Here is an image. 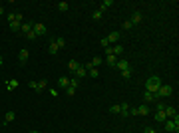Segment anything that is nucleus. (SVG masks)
<instances>
[{"label": "nucleus", "mask_w": 179, "mask_h": 133, "mask_svg": "<svg viewBox=\"0 0 179 133\" xmlns=\"http://www.w3.org/2000/svg\"><path fill=\"white\" fill-rule=\"evenodd\" d=\"M115 68L123 72V70H127V68H129V64H127V60H118V64H115Z\"/></svg>", "instance_id": "9b49d317"}, {"label": "nucleus", "mask_w": 179, "mask_h": 133, "mask_svg": "<svg viewBox=\"0 0 179 133\" xmlns=\"http://www.w3.org/2000/svg\"><path fill=\"white\" fill-rule=\"evenodd\" d=\"M129 113L132 115H137V107H129Z\"/></svg>", "instance_id": "58836bf2"}, {"label": "nucleus", "mask_w": 179, "mask_h": 133, "mask_svg": "<svg viewBox=\"0 0 179 133\" xmlns=\"http://www.w3.org/2000/svg\"><path fill=\"white\" fill-rule=\"evenodd\" d=\"M163 111H165V115H167V117H175V115H177V113H175V109H173V107H165V109H163Z\"/></svg>", "instance_id": "5701e85b"}, {"label": "nucleus", "mask_w": 179, "mask_h": 133, "mask_svg": "<svg viewBox=\"0 0 179 133\" xmlns=\"http://www.w3.org/2000/svg\"><path fill=\"white\" fill-rule=\"evenodd\" d=\"M54 42H56V46H58V48L66 46V40H64V38H54Z\"/></svg>", "instance_id": "393cba45"}, {"label": "nucleus", "mask_w": 179, "mask_h": 133, "mask_svg": "<svg viewBox=\"0 0 179 133\" xmlns=\"http://www.w3.org/2000/svg\"><path fill=\"white\" fill-rule=\"evenodd\" d=\"M26 38H28V40H36V38H38V36H36V34H34L32 30H30V32L26 34Z\"/></svg>", "instance_id": "72a5a7b5"}, {"label": "nucleus", "mask_w": 179, "mask_h": 133, "mask_svg": "<svg viewBox=\"0 0 179 133\" xmlns=\"http://www.w3.org/2000/svg\"><path fill=\"white\" fill-rule=\"evenodd\" d=\"M14 117H16V113H14V111H6L4 121H6V123H10V121H14Z\"/></svg>", "instance_id": "a211bd4d"}, {"label": "nucleus", "mask_w": 179, "mask_h": 133, "mask_svg": "<svg viewBox=\"0 0 179 133\" xmlns=\"http://www.w3.org/2000/svg\"><path fill=\"white\" fill-rule=\"evenodd\" d=\"M30 133H38V131H30Z\"/></svg>", "instance_id": "37998d69"}, {"label": "nucleus", "mask_w": 179, "mask_h": 133, "mask_svg": "<svg viewBox=\"0 0 179 133\" xmlns=\"http://www.w3.org/2000/svg\"><path fill=\"white\" fill-rule=\"evenodd\" d=\"M58 86L60 87H68V86H70V80H68V78H60V80H58Z\"/></svg>", "instance_id": "aec40b11"}, {"label": "nucleus", "mask_w": 179, "mask_h": 133, "mask_svg": "<svg viewBox=\"0 0 179 133\" xmlns=\"http://www.w3.org/2000/svg\"><path fill=\"white\" fill-rule=\"evenodd\" d=\"M102 14H104V12H99V10H94L92 18H94V20H102Z\"/></svg>", "instance_id": "cd10ccee"}, {"label": "nucleus", "mask_w": 179, "mask_h": 133, "mask_svg": "<svg viewBox=\"0 0 179 133\" xmlns=\"http://www.w3.org/2000/svg\"><path fill=\"white\" fill-rule=\"evenodd\" d=\"M84 76H88V70H86L84 66H80L78 72H76V78H84Z\"/></svg>", "instance_id": "dca6fc26"}, {"label": "nucleus", "mask_w": 179, "mask_h": 133, "mask_svg": "<svg viewBox=\"0 0 179 133\" xmlns=\"http://www.w3.org/2000/svg\"><path fill=\"white\" fill-rule=\"evenodd\" d=\"M110 48H112V54L115 56V58L123 54V46H121V44H113V46H110Z\"/></svg>", "instance_id": "39448f33"}, {"label": "nucleus", "mask_w": 179, "mask_h": 133, "mask_svg": "<svg viewBox=\"0 0 179 133\" xmlns=\"http://www.w3.org/2000/svg\"><path fill=\"white\" fill-rule=\"evenodd\" d=\"M99 44H102L104 48H110V42H107V38H102V40H99Z\"/></svg>", "instance_id": "e433bc0d"}, {"label": "nucleus", "mask_w": 179, "mask_h": 133, "mask_svg": "<svg viewBox=\"0 0 179 133\" xmlns=\"http://www.w3.org/2000/svg\"><path fill=\"white\" fill-rule=\"evenodd\" d=\"M110 6H112V0H104V2L99 4V12H104V10H107Z\"/></svg>", "instance_id": "f3484780"}, {"label": "nucleus", "mask_w": 179, "mask_h": 133, "mask_svg": "<svg viewBox=\"0 0 179 133\" xmlns=\"http://www.w3.org/2000/svg\"><path fill=\"white\" fill-rule=\"evenodd\" d=\"M88 76H92V78H98V76H99V70H98V68H90V70H88Z\"/></svg>", "instance_id": "4be33fe9"}, {"label": "nucleus", "mask_w": 179, "mask_h": 133, "mask_svg": "<svg viewBox=\"0 0 179 133\" xmlns=\"http://www.w3.org/2000/svg\"><path fill=\"white\" fill-rule=\"evenodd\" d=\"M68 68H70V72H72V73H76V72H78V68H80V64H78V62H76V60H70V64H68Z\"/></svg>", "instance_id": "ddd939ff"}, {"label": "nucleus", "mask_w": 179, "mask_h": 133, "mask_svg": "<svg viewBox=\"0 0 179 133\" xmlns=\"http://www.w3.org/2000/svg\"><path fill=\"white\" fill-rule=\"evenodd\" d=\"M102 62H104V60H102V58H98V56H96V58H94V60H92V62H90V64H92V66H94V68H98V66H99V64H102Z\"/></svg>", "instance_id": "a878e982"}, {"label": "nucleus", "mask_w": 179, "mask_h": 133, "mask_svg": "<svg viewBox=\"0 0 179 133\" xmlns=\"http://www.w3.org/2000/svg\"><path fill=\"white\" fill-rule=\"evenodd\" d=\"M171 93H173V87H171V86H159L157 97H169Z\"/></svg>", "instance_id": "f03ea898"}, {"label": "nucleus", "mask_w": 179, "mask_h": 133, "mask_svg": "<svg viewBox=\"0 0 179 133\" xmlns=\"http://www.w3.org/2000/svg\"><path fill=\"white\" fill-rule=\"evenodd\" d=\"M46 87H48V81H46V80L38 81V92H42V89H46Z\"/></svg>", "instance_id": "bb28decb"}, {"label": "nucleus", "mask_w": 179, "mask_h": 133, "mask_svg": "<svg viewBox=\"0 0 179 133\" xmlns=\"http://www.w3.org/2000/svg\"><path fill=\"white\" fill-rule=\"evenodd\" d=\"M14 22H16V24H20V22H22V14H20V12L14 14Z\"/></svg>", "instance_id": "7c9ffc66"}, {"label": "nucleus", "mask_w": 179, "mask_h": 133, "mask_svg": "<svg viewBox=\"0 0 179 133\" xmlns=\"http://www.w3.org/2000/svg\"><path fill=\"white\" fill-rule=\"evenodd\" d=\"M70 86H72V87H76V89H78V86H80L78 78H72V80H70Z\"/></svg>", "instance_id": "c756f323"}, {"label": "nucleus", "mask_w": 179, "mask_h": 133, "mask_svg": "<svg viewBox=\"0 0 179 133\" xmlns=\"http://www.w3.org/2000/svg\"><path fill=\"white\" fill-rule=\"evenodd\" d=\"M2 14H4V8H2V6H0V16H2Z\"/></svg>", "instance_id": "a19ab883"}, {"label": "nucleus", "mask_w": 179, "mask_h": 133, "mask_svg": "<svg viewBox=\"0 0 179 133\" xmlns=\"http://www.w3.org/2000/svg\"><path fill=\"white\" fill-rule=\"evenodd\" d=\"M18 87V80H8V84H6V89L8 92H14Z\"/></svg>", "instance_id": "9d476101"}, {"label": "nucleus", "mask_w": 179, "mask_h": 133, "mask_svg": "<svg viewBox=\"0 0 179 133\" xmlns=\"http://www.w3.org/2000/svg\"><path fill=\"white\" fill-rule=\"evenodd\" d=\"M137 115H143V117H145V115H149V107H147V105L137 107Z\"/></svg>", "instance_id": "2eb2a0df"}, {"label": "nucleus", "mask_w": 179, "mask_h": 133, "mask_svg": "<svg viewBox=\"0 0 179 133\" xmlns=\"http://www.w3.org/2000/svg\"><path fill=\"white\" fill-rule=\"evenodd\" d=\"M20 30H22L24 34H28L30 30H32V24H30V22H26V24H20Z\"/></svg>", "instance_id": "6ab92c4d"}, {"label": "nucleus", "mask_w": 179, "mask_h": 133, "mask_svg": "<svg viewBox=\"0 0 179 133\" xmlns=\"http://www.w3.org/2000/svg\"><path fill=\"white\" fill-rule=\"evenodd\" d=\"M121 76H123L126 80H129V78H132V70H129V68H127V70H123V72H121Z\"/></svg>", "instance_id": "c85d7f7f"}, {"label": "nucleus", "mask_w": 179, "mask_h": 133, "mask_svg": "<svg viewBox=\"0 0 179 133\" xmlns=\"http://www.w3.org/2000/svg\"><path fill=\"white\" fill-rule=\"evenodd\" d=\"M141 20H143V14L141 12H133V16H132V20L129 22H132V26H135V24H139Z\"/></svg>", "instance_id": "423d86ee"}, {"label": "nucleus", "mask_w": 179, "mask_h": 133, "mask_svg": "<svg viewBox=\"0 0 179 133\" xmlns=\"http://www.w3.org/2000/svg\"><path fill=\"white\" fill-rule=\"evenodd\" d=\"M28 86L32 87L34 92H38V81H32V80H30V84H28Z\"/></svg>", "instance_id": "f704fd0d"}, {"label": "nucleus", "mask_w": 179, "mask_h": 133, "mask_svg": "<svg viewBox=\"0 0 179 133\" xmlns=\"http://www.w3.org/2000/svg\"><path fill=\"white\" fill-rule=\"evenodd\" d=\"M129 28H133V26H132V22H129V20L123 22V30H129Z\"/></svg>", "instance_id": "4c0bfd02"}, {"label": "nucleus", "mask_w": 179, "mask_h": 133, "mask_svg": "<svg viewBox=\"0 0 179 133\" xmlns=\"http://www.w3.org/2000/svg\"><path fill=\"white\" fill-rule=\"evenodd\" d=\"M155 97H157V95H155V93L147 92V89H145V92H143V100H145V101H153V100H155Z\"/></svg>", "instance_id": "4468645a"}, {"label": "nucleus", "mask_w": 179, "mask_h": 133, "mask_svg": "<svg viewBox=\"0 0 179 133\" xmlns=\"http://www.w3.org/2000/svg\"><path fill=\"white\" fill-rule=\"evenodd\" d=\"M107 42H110V44H118L119 42V32H112L107 36Z\"/></svg>", "instance_id": "1a4fd4ad"}, {"label": "nucleus", "mask_w": 179, "mask_h": 133, "mask_svg": "<svg viewBox=\"0 0 179 133\" xmlns=\"http://www.w3.org/2000/svg\"><path fill=\"white\" fill-rule=\"evenodd\" d=\"M110 111H112V113H119V103L112 105V107H110Z\"/></svg>", "instance_id": "c9c22d12"}, {"label": "nucleus", "mask_w": 179, "mask_h": 133, "mask_svg": "<svg viewBox=\"0 0 179 133\" xmlns=\"http://www.w3.org/2000/svg\"><path fill=\"white\" fill-rule=\"evenodd\" d=\"M32 32L36 34V36H44V34H46V26H44L42 22H34L32 24Z\"/></svg>", "instance_id": "7ed1b4c3"}, {"label": "nucleus", "mask_w": 179, "mask_h": 133, "mask_svg": "<svg viewBox=\"0 0 179 133\" xmlns=\"http://www.w3.org/2000/svg\"><path fill=\"white\" fill-rule=\"evenodd\" d=\"M10 30H12V32L20 30V24H16V22H10Z\"/></svg>", "instance_id": "2f4dec72"}, {"label": "nucleus", "mask_w": 179, "mask_h": 133, "mask_svg": "<svg viewBox=\"0 0 179 133\" xmlns=\"http://www.w3.org/2000/svg\"><path fill=\"white\" fill-rule=\"evenodd\" d=\"M68 8H70V4H68V2H60V4H58V10H60V12H66Z\"/></svg>", "instance_id": "b1692460"}, {"label": "nucleus", "mask_w": 179, "mask_h": 133, "mask_svg": "<svg viewBox=\"0 0 179 133\" xmlns=\"http://www.w3.org/2000/svg\"><path fill=\"white\" fill-rule=\"evenodd\" d=\"M28 54H30L28 50H20V52H18V60H20V64H26V62H28Z\"/></svg>", "instance_id": "6e6552de"}, {"label": "nucleus", "mask_w": 179, "mask_h": 133, "mask_svg": "<svg viewBox=\"0 0 179 133\" xmlns=\"http://www.w3.org/2000/svg\"><path fill=\"white\" fill-rule=\"evenodd\" d=\"M153 119L157 121V123H165V121H167V115H165V111H157Z\"/></svg>", "instance_id": "0eeeda50"}, {"label": "nucleus", "mask_w": 179, "mask_h": 133, "mask_svg": "<svg viewBox=\"0 0 179 133\" xmlns=\"http://www.w3.org/2000/svg\"><path fill=\"white\" fill-rule=\"evenodd\" d=\"M58 50L60 48L56 46V42H54V38H52V40H50V54H58Z\"/></svg>", "instance_id": "412c9836"}, {"label": "nucleus", "mask_w": 179, "mask_h": 133, "mask_svg": "<svg viewBox=\"0 0 179 133\" xmlns=\"http://www.w3.org/2000/svg\"><path fill=\"white\" fill-rule=\"evenodd\" d=\"M143 133H155V131H153L151 127H147V129H145V131H143Z\"/></svg>", "instance_id": "ea45409f"}, {"label": "nucleus", "mask_w": 179, "mask_h": 133, "mask_svg": "<svg viewBox=\"0 0 179 133\" xmlns=\"http://www.w3.org/2000/svg\"><path fill=\"white\" fill-rule=\"evenodd\" d=\"M119 113H121L123 117H127V113H129V105H127V103H119Z\"/></svg>", "instance_id": "f8f14e48"}, {"label": "nucleus", "mask_w": 179, "mask_h": 133, "mask_svg": "<svg viewBox=\"0 0 179 133\" xmlns=\"http://www.w3.org/2000/svg\"><path fill=\"white\" fill-rule=\"evenodd\" d=\"M106 62H107L112 68H115V64H118V58L112 54V48H106Z\"/></svg>", "instance_id": "20e7f679"}, {"label": "nucleus", "mask_w": 179, "mask_h": 133, "mask_svg": "<svg viewBox=\"0 0 179 133\" xmlns=\"http://www.w3.org/2000/svg\"><path fill=\"white\" fill-rule=\"evenodd\" d=\"M159 86H161V81H159L157 76H151V78L145 81V89H147V92H151V93H155V95H157Z\"/></svg>", "instance_id": "f257e3e1"}, {"label": "nucleus", "mask_w": 179, "mask_h": 133, "mask_svg": "<svg viewBox=\"0 0 179 133\" xmlns=\"http://www.w3.org/2000/svg\"><path fill=\"white\" fill-rule=\"evenodd\" d=\"M2 62H4V58H2V56H0V66H2Z\"/></svg>", "instance_id": "79ce46f5"}, {"label": "nucleus", "mask_w": 179, "mask_h": 133, "mask_svg": "<svg viewBox=\"0 0 179 133\" xmlns=\"http://www.w3.org/2000/svg\"><path fill=\"white\" fill-rule=\"evenodd\" d=\"M66 93H68V95H74V93H76V87L68 86V87H66Z\"/></svg>", "instance_id": "473e14b6"}]
</instances>
